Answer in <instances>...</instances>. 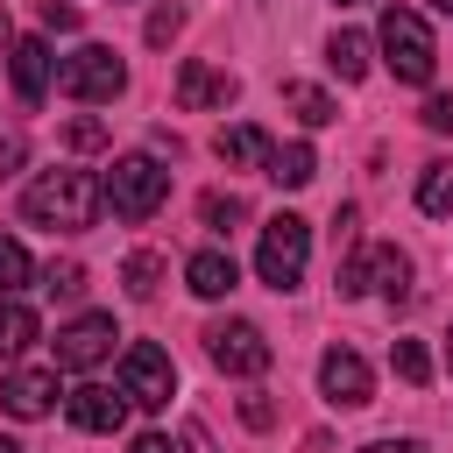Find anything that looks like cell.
<instances>
[{
	"label": "cell",
	"mask_w": 453,
	"mask_h": 453,
	"mask_svg": "<svg viewBox=\"0 0 453 453\" xmlns=\"http://www.w3.org/2000/svg\"><path fill=\"white\" fill-rule=\"evenodd\" d=\"M99 205H106V191H99L92 170H42L21 191V219H35L50 234H85L99 219Z\"/></svg>",
	"instance_id": "obj_1"
},
{
	"label": "cell",
	"mask_w": 453,
	"mask_h": 453,
	"mask_svg": "<svg viewBox=\"0 0 453 453\" xmlns=\"http://www.w3.org/2000/svg\"><path fill=\"white\" fill-rule=\"evenodd\" d=\"M382 64H389L403 85H432L439 42H432V28H425L418 7H382Z\"/></svg>",
	"instance_id": "obj_2"
},
{
	"label": "cell",
	"mask_w": 453,
	"mask_h": 453,
	"mask_svg": "<svg viewBox=\"0 0 453 453\" xmlns=\"http://www.w3.org/2000/svg\"><path fill=\"white\" fill-rule=\"evenodd\" d=\"M57 92L78 99V106H113V99L127 92V64H120L106 42H85V50H71V57L57 64Z\"/></svg>",
	"instance_id": "obj_3"
},
{
	"label": "cell",
	"mask_w": 453,
	"mask_h": 453,
	"mask_svg": "<svg viewBox=\"0 0 453 453\" xmlns=\"http://www.w3.org/2000/svg\"><path fill=\"white\" fill-rule=\"evenodd\" d=\"M99 191H106L113 219H127V226H134V219H149V212L170 198V170H163L156 156H120V163L106 170V184H99Z\"/></svg>",
	"instance_id": "obj_4"
},
{
	"label": "cell",
	"mask_w": 453,
	"mask_h": 453,
	"mask_svg": "<svg viewBox=\"0 0 453 453\" xmlns=\"http://www.w3.org/2000/svg\"><path fill=\"white\" fill-rule=\"evenodd\" d=\"M304 262H311V219L276 212V219L262 226V248H255L262 283H269V290H297V283H304Z\"/></svg>",
	"instance_id": "obj_5"
},
{
	"label": "cell",
	"mask_w": 453,
	"mask_h": 453,
	"mask_svg": "<svg viewBox=\"0 0 453 453\" xmlns=\"http://www.w3.org/2000/svg\"><path fill=\"white\" fill-rule=\"evenodd\" d=\"M205 354H212L219 375H262V368L276 361V347H269L262 326H248V319H219V326H205Z\"/></svg>",
	"instance_id": "obj_6"
},
{
	"label": "cell",
	"mask_w": 453,
	"mask_h": 453,
	"mask_svg": "<svg viewBox=\"0 0 453 453\" xmlns=\"http://www.w3.org/2000/svg\"><path fill=\"white\" fill-rule=\"evenodd\" d=\"M120 396L142 403V411H163V403L177 396V368H170V354L149 347V340H134V347L120 354Z\"/></svg>",
	"instance_id": "obj_7"
},
{
	"label": "cell",
	"mask_w": 453,
	"mask_h": 453,
	"mask_svg": "<svg viewBox=\"0 0 453 453\" xmlns=\"http://www.w3.org/2000/svg\"><path fill=\"white\" fill-rule=\"evenodd\" d=\"M113 311H85V319H71L64 333H57V368H99L106 354H113Z\"/></svg>",
	"instance_id": "obj_8"
},
{
	"label": "cell",
	"mask_w": 453,
	"mask_h": 453,
	"mask_svg": "<svg viewBox=\"0 0 453 453\" xmlns=\"http://www.w3.org/2000/svg\"><path fill=\"white\" fill-rule=\"evenodd\" d=\"M319 389H326L340 411H361L368 389H375V375H368V361H361L354 347H326V361H319Z\"/></svg>",
	"instance_id": "obj_9"
},
{
	"label": "cell",
	"mask_w": 453,
	"mask_h": 453,
	"mask_svg": "<svg viewBox=\"0 0 453 453\" xmlns=\"http://www.w3.org/2000/svg\"><path fill=\"white\" fill-rule=\"evenodd\" d=\"M64 418H71L78 432H120V425H127V396L106 389V382H78V389L64 396Z\"/></svg>",
	"instance_id": "obj_10"
},
{
	"label": "cell",
	"mask_w": 453,
	"mask_h": 453,
	"mask_svg": "<svg viewBox=\"0 0 453 453\" xmlns=\"http://www.w3.org/2000/svg\"><path fill=\"white\" fill-rule=\"evenodd\" d=\"M57 403V368H14L0 382V411L7 418H42Z\"/></svg>",
	"instance_id": "obj_11"
},
{
	"label": "cell",
	"mask_w": 453,
	"mask_h": 453,
	"mask_svg": "<svg viewBox=\"0 0 453 453\" xmlns=\"http://www.w3.org/2000/svg\"><path fill=\"white\" fill-rule=\"evenodd\" d=\"M7 71H14V92L35 106V99L50 92V78H57V64H50V42H42V35H21V42H7Z\"/></svg>",
	"instance_id": "obj_12"
},
{
	"label": "cell",
	"mask_w": 453,
	"mask_h": 453,
	"mask_svg": "<svg viewBox=\"0 0 453 453\" xmlns=\"http://www.w3.org/2000/svg\"><path fill=\"white\" fill-rule=\"evenodd\" d=\"M234 92H241V85H234L226 71H212V64H198V57H191V64L177 71V106H226Z\"/></svg>",
	"instance_id": "obj_13"
},
{
	"label": "cell",
	"mask_w": 453,
	"mask_h": 453,
	"mask_svg": "<svg viewBox=\"0 0 453 453\" xmlns=\"http://www.w3.org/2000/svg\"><path fill=\"white\" fill-rule=\"evenodd\" d=\"M184 283H191V297H226V290L241 283V269H234L226 248H198V255L184 262Z\"/></svg>",
	"instance_id": "obj_14"
},
{
	"label": "cell",
	"mask_w": 453,
	"mask_h": 453,
	"mask_svg": "<svg viewBox=\"0 0 453 453\" xmlns=\"http://www.w3.org/2000/svg\"><path fill=\"white\" fill-rule=\"evenodd\" d=\"M212 156H219L226 170H248V163H269V134H262L255 120H241V127H219V134H212Z\"/></svg>",
	"instance_id": "obj_15"
},
{
	"label": "cell",
	"mask_w": 453,
	"mask_h": 453,
	"mask_svg": "<svg viewBox=\"0 0 453 453\" xmlns=\"http://www.w3.org/2000/svg\"><path fill=\"white\" fill-rule=\"evenodd\" d=\"M283 191H304L311 177H319V156H311V142H283V149H269V163H262Z\"/></svg>",
	"instance_id": "obj_16"
},
{
	"label": "cell",
	"mask_w": 453,
	"mask_h": 453,
	"mask_svg": "<svg viewBox=\"0 0 453 453\" xmlns=\"http://www.w3.org/2000/svg\"><path fill=\"white\" fill-rule=\"evenodd\" d=\"M368 283H382V297L403 304V297H411V262H403V248H368Z\"/></svg>",
	"instance_id": "obj_17"
},
{
	"label": "cell",
	"mask_w": 453,
	"mask_h": 453,
	"mask_svg": "<svg viewBox=\"0 0 453 453\" xmlns=\"http://www.w3.org/2000/svg\"><path fill=\"white\" fill-rule=\"evenodd\" d=\"M326 64L354 85V78H368V35H354V28H333V42H326Z\"/></svg>",
	"instance_id": "obj_18"
},
{
	"label": "cell",
	"mask_w": 453,
	"mask_h": 453,
	"mask_svg": "<svg viewBox=\"0 0 453 453\" xmlns=\"http://www.w3.org/2000/svg\"><path fill=\"white\" fill-rule=\"evenodd\" d=\"M283 106H290V113H297L304 127H326V120H340V106H333V99H326L319 85H297V78L283 85Z\"/></svg>",
	"instance_id": "obj_19"
},
{
	"label": "cell",
	"mask_w": 453,
	"mask_h": 453,
	"mask_svg": "<svg viewBox=\"0 0 453 453\" xmlns=\"http://www.w3.org/2000/svg\"><path fill=\"white\" fill-rule=\"evenodd\" d=\"M170 276V262L156 255V248H134L127 255V269H120V283H127V297H156V283Z\"/></svg>",
	"instance_id": "obj_20"
},
{
	"label": "cell",
	"mask_w": 453,
	"mask_h": 453,
	"mask_svg": "<svg viewBox=\"0 0 453 453\" xmlns=\"http://www.w3.org/2000/svg\"><path fill=\"white\" fill-rule=\"evenodd\" d=\"M28 340H35V311L14 304V297H0V361H14Z\"/></svg>",
	"instance_id": "obj_21"
},
{
	"label": "cell",
	"mask_w": 453,
	"mask_h": 453,
	"mask_svg": "<svg viewBox=\"0 0 453 453\" xmlns=\"http://www.w3.org/2000/svg\"><path fill=\"white\" fill-rule=\"evenodd\" d=\"M418 205H425L432 219L453 212V163H425V177H418Z\"/></svg>",
	"instance_id": "obj_22"
},
{
	"label": "cell",
	"mask_w": 453,
	"mask_h": 453,
	"mask_svg": "<svg viewBox=\"0 0 453 453\" xmlns=\"http://www.w3.org/2000/svg\"><path fill=\"white\" fill-rule=\"evenodd\" d=\"M198 212H205V226H212V234H234V226L248 219V205H241L234 191H205V205H198Z\"/></svg>",
	"instance_id": "obj_23"
},
{
	"label": "cell",
	"mask_w": 453,
	"mask_h": 453,
	"mask_svg": "<svg viewBox=\"0 0 453 453\" xmlns=\"http://www.w3.org/2000/svg\"><path fill=\"white\" fill-rule=\"evenodd\" d=\"M28 276H35V269H28V248L0 234V297H14V290H21Z\"/></svg>",
	"instance_id": "obj_24"
},
{
	"label": "cell",
	"mask_w": 453,
	"mask_h": 453,
	"mask_svg": "<svg viewBox=\"0 0 453 453\" xmlns=\"http://www.w3.org/2000/svg\"><path fill=\"white\" fill-rule=\"evenodd\" d=\"M389 361H396V375H403L411 389H418V382H432V354H425L418 340H396V347H389Z\"/></svg>",
	"instance_id": "obj_25"
},
{
	"label": "cell",
	"mask_w": 453,
	"mask_h": 453,
	"mask_svg": "<svg viewBox=\"0 0 453 453\" xmlns=\"http://www.w3.org/2000/svg\"><path fill=\"white\" fill-rule=\"evenodd\" d=\"M64 149H106V120H92V113L64 120Z\"/></svg>",
	"instance_id": "obj_26"
},
{
	"label": "cell",
	"mask_w": 453,
	"mask_h": 453,
	"mask_svg": "<svg viewBox=\"0 0 453 453\" xmlns=\"http://www.w3.org/2000/svg\"><path fill=\"white\" fill-rule=\"evenodd\" d=\"M42 290H50V297H78V290H85V269H78V262H50V269H42Z\"/></svg>",
	"instance_id": "obj_27"
},
{
	"label": "cell",
	"mask_w": 453,
	"mask_h": 453,
	"mask_svg": "<svg viewBox=\"0 0 453 453\" xmlns=\"http://www.w3.org/2000/svg\"><path fill=\"white\" fill-rule=\"evenodd\" d=\"M361 290H368V248L340 262V297H361Z\"/></svg>",
	"instance_id": "obj_28"
},
{
	"label": "cell",
	"mask_w": 453,
	"mask_h": 453,
	"mask_svg": "<svg viewBox=\"0 0 453 453\" xmlns=\"http://www.w3.org/2000/svg\"><path fill=\"white\" fill-rule=\"evenodd\" d=\"M418 120H425V127H432V134H453V92H432V99H425V113H418Z\"/></svg>",
	"instance_id": "obj_29"
},
{
	"label": "cell",
	"mask_w": 453,
	"mask_h": 453,
	"mask_svg": "<svg viewBox=\"0 0 453 453\" xmlns=\"http://www.w3.org/2000/svg\"><path fill=\"white\" fill-rule=\"evenodd\" d=\"M177 28H184V14H177V7H156V14H149V42H156V50H163Z\"/></svg>",
	"instance_id": "obj_30"
},
{
	"label": "cell",
	"mask_w": 453,
	"mask_h": 453,
	"mask_svg": "<svg viewBox=\"0 0 453 453\" xmlns=\"http://www.w3.org/2000/svg\"><path fill=\"white\" fill-rule=\"evenodd\" d=\"M42 28H78V7L71 0H42Z\"/></svg>",
	"instance_id": "obj_31"
},
{
	"label": "cell",
	"mask_w": 453,
	"mask_h": 453,
	"mask_svg": "<svg viewBox=\"0 0 453 453\" xmlns=\"http://www.w3.org/2000/svg\"><path fill=\"white\" fill-rule=\"evenodd\" d=\"M241 418H248L255 432H269V418H276V411H269V396H241Z\"/></svg>",
	"instance_id": "obj_32"
},
{
	"label": "cell",
	"mask_w": 453,
	"mask_h": 453,
	"mask_svg": "<svg viewBox=\"0 0 453 453\" xmlns=\"http://www.w3.org/2000/svg\"><path fill=\"white\" fill-rule=\"evenodd\" d=\"M14 170H21V142L7 134V142H0V177H14Z\"/></svg>",
	"instance_id": "obj_33"
},
{
	"label": "cell",
	"mask_w": 453,
	"mask_h": 453,
	"mask_svg": "<svg viewBox=\"0 0 453 453\" xmlns=\"http://www.w3.org/2000/svg\"><path fill=\"white\" fill-rule=\"evenodd\" d=\"M184 453H212V432L205 425H184Z\"/></svg>",
	"instance_id": "obj_34"
},
{
	"label": "cell",
	"mask_w": 453,
	"mask_h": 453,
	"mask_svg": "<svg viewBox=\"0 0 453 453\" xmlns=\"http://www.w3.org/2000/svg\"><path fill=\"white\" fill-rule=\"evenodd\" d=\"M361 453H425L418 439H375V446H361Z\"/></svg>",
	"instance_id": "obj_35"
},
{
	"label": "cell",
	"mask_w": 453,
	"mask_h": 453,
	"mask_svg": "<svg viewBox=\"0 0 453 453\" xmlns=\"http://www.w3.org/2000/svg\"><path fill=\"white\" fill-rule=\"evenodd\" d=\"M127 453H170V439H163V432H142V439H134Z\"/></svg>",
	"instance_id": "obj_36"
},
{
	"label": "cell",
	"mask_w": 453,
	"mask_h": 453,
	"mask_svg": "<svg viewBox=\"0 0 453 453\" xmlns=\"http://www.w3.org/2000/svg\"><path fill=\"white\" fill-rule=\"evenodd\" d=\"M7 42H14V35H7V14H0V50H7Z\"/></svg>",
	"instance_id": "obj_37"
},
{
	"label": "cell",
	"mask_w": 453,
	"mask_h": 453,
	"mask_svg": "<svg viewBox=\"0 0 453 453\" xmlns=\"http://www.w3.org/2000/svg\"><path fill=\"white\" fill-rule=\"evenodd\" d=\"M432 7H439V14H453V0H432Z\"/></svg>",
	"instance_id": "obj_38"
},
{
	"label": "cell",
	"mask_w": 453,
	"mask_h": 453,
	"mask_svg": "<svg viewBox=\"0 0 453 453\" xmlns=\"http://www.w3.org/2000/svg\"><path fill=\"white\" fill-rule=\"evenodd\" d=\"M446 368H453V333H446Z\"/></svg>",
	"instance_id": "obj_39"
},
{
	"label": "cell",
	"mask_w": 453,
	"mask_h": 453,
	"mask_svg": "<svg viewBox=\"0 0 453 453\" xmlns=\"http://www.w3.org/2000/svg\"><path fill=\"white\" fill-rule=\"evenodd\" d=\"M0 453H21V446H14V439H0Z\"/></svg>",
	"instance_id": "obj_40"
},
{
	"label": "cell",
	"mask_w": 453,
	"mask_h": 453,
	"mask_svg": "<svg viewBox=\"0 0 453 453\" xmlns=\"http://www.w3.org/2000/svg\"><path fill=\"white\" fill-rule=\"evenodd\" d=\"M340 7H361V0H340Z\"/></svg>",
	"instance_id": "obj_41"
}]
</instances>
